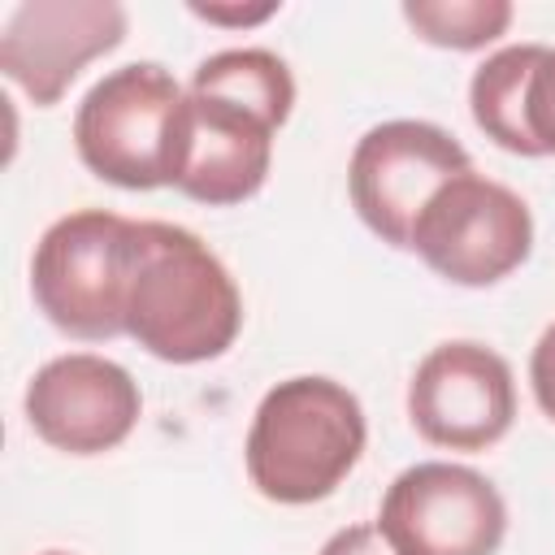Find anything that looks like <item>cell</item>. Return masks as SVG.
I'll return each mask as SVG.
<instances>
[{"label":"cell","mask_w":555,"mask_h":555,"mask_svg":"<svg viewBox=\"0 0 555 555\" xmlns=\"http://www.w3.org/2000/svg\"><path fill=\"white\" fill-rule=\"evenodd\" d=\"M243 295L221 256L186 225L139 221L126 334L165 364H204L234 347Z\"/></svg>","instance_id":"obj_1"},{"label":"cell","mask_w":555,"mask_h":555,"mask_svg":"<svg viewBox=\"0 0 555 555\" xmlns=\"http://www.w3.org/2000/svg\"><path fill=\"white\" fill-rule=\"evenodd\" d=\"M369 442L360 399L334 377H286L251 412L243 464L251 486L282 507L330 499Z\"/></svg>","instance_id":"obj_2"},{"label":"cell","mask_w":555,"mask_h":555,"mask_svg":"<svg viewBox=\"0 0 555 555\" xmlns=\"http://www.w3.org/2000/svg\"><path fill=\"white\" fill-rule=\"evenodd\" d=\"M139 260V221L78 208L56 217L30 256V295L69 338L104 343L126 334V299Z\"/></svg>","instance_id":"obj_3"},{"label":"cell","mask_w":555,"mask_h":555,"mask_svg":"<svg viewBox=\"0 0 555 555\" xmlns=\"http://www.w3.org/2000/svg\"><path fill=\"white\" fill-rule=\"evenodd\" d=\"M186 91L156 61H130L108 69L74 113L78 160L121 191L173 186L178 117Z\"/></svg>","instance_id":"obj_4"},{"label":"cell","mask_w":555,"mask_h":555,"mask_svg":"<svg viewBox=\"0 0 555 555\" xmlns=\"http://www.w3.org/2000/svg\"><path fill=\"white\" fill-rule=\"evenodd\" d=\"M408 251L455 286H494L529 260L533 212L512 186L468 169L425 204Z\"/></svg>","instance_id":"obj_5"},{"label":"cell","mask_w":555,"mask_h":555,"mask_svg":"<svg viewBox=\"0 0 555 555\" xmlns=\"http://www.w3.org/2000/svg\"><path fill=\"white\" fill-rule=\"evenodd\" d=\"M468 169L473 160L451 130L416 117H395L364 130L351 152L347 165L351 208L382 243L408 251L425 204Z\"/></svg>","instance_id":"obj_6"},{"label":"cell","mask_w":555,"mask_h":555,"mask_svg":"<svg viewBox=\"0 0 555 555\" xmlns=\"http://www.w3.org/2000/svg\"><path fill=\"white\" fill-rule=\"evenodd\" d=\"M377 529L395 555H499L507 503L486 473L425 460L386 486Z\"/></svg>","instance_id":"obj_7"},{"label":"cell","mask_w":555,"mask_h":555,"mask_svg":"<svg viewBox=\"0 0 555 555\" xmlns=\"http://www.w3.org/2000/svg\"><path fill=\"white\" fill-rule=\"evenodd\" d=\"M408 421L429 447L486 451L516 421V382L507 360L473 338L438 343L408 382Z\"/></svg>","instance_id":"obj_8"},{"label":"cell","mask_w":555,"mask_h":555,"mask_svg":"<svg viewBox=\"0 0 555 555\" xmlns=\"http://www.w3.org/2000/svg\"><path fill=\"white\" fill-rule=\"evenodd\" d=\"M282 121L212 87H186L178 117L173 186L208 208L251 199L273 169V134Z\"/></svg>","instance_id":"obj_9"},{"label":"cell","mask_w":555,"mask_h":555,"mask_svg":"<svg viewBox=\"0 0 555 555\" xmlns=\"http://www.w3.org/2000/svg\"><path fill=\"white\" fill-rule=\"evenodd\" d=\"M117 0H22L0 30V69L35 108L61 104L69 82L126 39Z\"/></svg>","instance_id":"obj_10"},{"label":"cell","mask_w":555,"mask_h":555,"mask_svg":"<svg viewBox=\"0 0 555 555\" xmlns=\"http://www.w3.org/2000/svg\"><path fill=\"white\" fill-rule=\"evenodd\" d=\"M30 429L65 455H104L121 447L143 412L139 382L104 356L69 351L48 360L26 386Z\"/></svg>","instance_id":"obj_11"},{"label":"cell","mask_w":555,"mask_h":555,"mask_svg":"<svg viewBox=\"0 0 555 555\" xmlns=\"http://www.w3.org/2000/svg\"><path fill=\"white\" fill-rule=\"evenodd\" d=\"M477 130L516 156H555V48L512 43L486 56L468 82Z\"/></svg>","instance_id":"obj_12"},{"label":"cell","mask_w":555,"mask_h":555,"mask_svg":"<svg viewBox=\"0 0 555 555\" xmlns=\"http://www.w3.org/2000/svg\"><path fill=\"white\" fill-rule=\"evenodd\" d=\"M195 87H212V91H225L243 104H256L264 113H273L282 126L295 108V78H291V65L269 52V48H225V52H212L195 65L191 74Z\"/></svg>","instance_id":"obj_13"},{"label":"cell","mask_w":555,"mask_h":555,"mask_svg":"<svg viewBox=\"0 0 555 555\" xmlns=\"http://www.w3.org/2000/svg\"><path fill=\"white\" fill-rule=\"evenodd\" d=\"M403 22L434 48L477 52L512 26L507 0H408Z\"/></svg>","instance_id":"obj_14"},{"label":"cell","mask_w":555,"mask_h":555,"mask_svg":"<svg viewBox=\"0 0 555 555\" xmlns=\"http://www.w3.org/2000/svg\"><path fill=\"white\" fill-rule=\"evenodd\" d=\"M529 386H533V399L538 408L555 421V321L542 330V338L533 343V356H529Z\"/></svg>","instance_id":"obj_15"},{"label":"cell","mask_w":555,"mask_h":555,"mask_svg":"<svg viewBox=\"0 0 555 555\" xmlns=\"http://www.w3.org/2000/svg\"><path fill=\"white\" fill-rule=\"evenodd\" d=\"M317 555H395V551L377 525H347V529L330 533Z\"/></svg>","instance_id":"obj_16"},{"label":"cell","mask_w":555,"mask_h":555,"mask_svg":"<svg viewBox=\"0 0 555 555\" xmlns=\"http://www.w3.org/2000/svg\"><path fill=\"white\" fill-rule=\"evenodd\" d=\"M278 9H282L278 0H264V4H191V13L199 22H212V26H260Z\"/></svg>","instance_id":"obj_17"},{"label":"cell","mask_w":555,"mask_h":555,"mask_svg":"<svg viewBox=\"0 0 555 555\" xmlns=\"http://www.w3.org/2000/svg\"><path fill=\"white\" fill-rule=\"evenodd\" d=\"M43 555H69V551H43Z\"/></svg>","instance_id":"obj_18"}]
</instances>
